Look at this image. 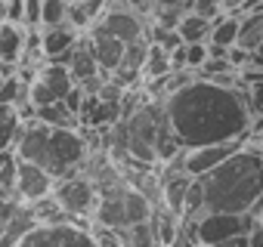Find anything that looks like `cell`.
Listing matches in <instances>:
<instances>
[{
    "label": "cell",
    "mask_w": 263,
    "mask_h": 247,
    "mask_svg": "<svg viewBox=\"0 0 263 247\" xmlns=\"http://www.w3.org/2000/svg\"><path fill=\"white\" fill-rule=\"evenodd\" d=\"M127 247H161L158 241V229H155V219H146V222H137V225H130L124 232H118Z\"/></svg>",
    "instance_id": "20"
},
{
    "label": "cell",
    "mask_w": 263,
    "mask_h": 247,
    "mask_svg": "<svg viewBox=\"0 0 263 247\" xmlns=\"http://www.w3.org/2000/svg\"><path fill=\"white\" fill-rule=\"evenodd\" d=\"M257 225L254 213H204L195 222L198 244H220L235 235H251Z\"/></svg>",
    "instance_id": "8"
},
{
    "label": "cell",
    "mask_w": 263,
    "mask_h": 247,
    "mask_svg": "<svg viewBox=\"0 0 263 247\" xmlns=\"http://www.w3.org/2000/svg\"><path fill=\"white\" fill-rule=\"evenodd\" d=\"M149 47H152V40H149V37L127 44L124 59H121V65L115 68V74H111V80H115L118 87H124V90L140 87L143 71H146V59H149Z\"/></svg>",
    "instance_id": "12"
},
{
    "label": "cell",
    "mask_w": 263,
    "mask_h": 247,
    "mask_svg": "<svg viewBox=\"0 0 263 247\" xmlns=\"http://www.w3.org/2000/svg\"><path fill=\"white\" fill-rule=\"evenodd\" d=\"M37 120L53 123V127H74L81 117H78L65 102H53V105H41V108H37Z\"/></svg>",
    "instance_id": "23"
},
{
    "label": "cell",
    "mask_w": 263,
    "mask_h": 247,
    "mask_svg": "<svg viewBox=\"0 0 263 247\" xmlns=\"http://www.w3.org/2000/svg\"><path fill=\"white\" fill-rule=\"evenodd\" d=\"M59 207L71 216V219H93L96 210H99V186L90 179V176H65V179H56V189H53Z\"/></svg>",
    "instance_id": "5"
},
{
    "label": "cell",
    "mask_w": 263,
    "mask_h": 247,
    "mask_svg": "<svg viewBox=\"0 0 263 247\" xmlns=\"http://www.w3.org/2000/svg\"><path fill=\"white\" fill-rule=\"evenodd\" d=\"M16 164L0 167V201H7V198H16L19 201V192H16Z\"/></svg>",
    "instance_id": "26"
},
{
    "label": "cell",
    "mask_w": 263,
    "mask_h": 247,
    "mask_svg": "<svg viewBox=\"0 0 263 247\" xmlns=\"http://www.w3.org/2000/svg\"><path fill=\"white\" fill-rule=\"evenodd\" d=\"M260 44H263V10L241 16V31H238V47L241 50L254 53Z\"/></svg>",
    "instance_id": "21"
},
{
    "label": "cell",
    "mask_w": 263,
    "mask_h": 247,
    "mask_svg": "<svg viewBox=\"0 0 263 247\" xmlns=\"http://www.w3.org/2000/svg\"><path fill=\"white\" fill-rule=\"evenodd\" d=\"M192 13H201L208 19H217L223 13V0H192Z\"/></svg>",
    "instance_id": "30"
},
{
    "label": "cell",
    "mask_w": 263,
    "mask_h": 247,
    "mask_svg": "<svg viewBox=\"0 0 263 247\" xmlns=\"http://www.w3.org/2000/svg\"><path fill=\"white\" fill-rule=\"evenodd\" d=\"M251 65H257V68H263V44L251 53Z\"/></svg>",
    "instance_id": "34"
},
{
    "label": "cell",
    "mask_w": 263,
    "mask_h": 247,
    "mask_svg": "<svg viewBox=\"0 0 263 247\" xmlns=\"http://www.w3.org/2000/svg\"><path fill=\"white\" fill-rule=\"evenodd\" d=\"M186 62H189V68L198 71L208 62V44H186Z\"/></svg>",
    "instance_id": "28"
},
{
    "label": "cell",
    "mask_w": 263,
    "mask_h": 247,
    "mask_svg": "<svg viewBox=\"0 0 263 247\" xmlns=\"http://www.w3.org/2000/svg\"><path fill=\"white\" fill-rule=\"evenodd\" d=\"M238 31H241V16L238 13H220L214 19V28H211V37L208 44H217V47H238Z\"/></svg>",
    "instance_id": "18"
},
{
    "label": "cell",
    "mask_w": 263,
    "mask_h": 247,
    "mask_svg": "<svg viewBox=\"0 0 263 247\" xmlns=\"http://www.w3.org/2000/svg\"><path fill=\"white\" fill-rule=\"evenodd\" d=\"M93 235H96V244H99V247H127V241H124L115 229L96 225V229H93Z\"/></svg>",
    "instance_id": "27"
},
{
    "label": "cell",
    "mask_w": 263,
    "mask_h": 247,
    "mask_svg": "<svg viewBox=\"0 0 263 247\" xmlns=\"http://www.w3.org/2000/svg\"><path fill=\"white\" fill-rule=\"evenodd\" d=\"M108 10V0H71L68 7V25L78 31H90Z\"/></svg>",
    "instance_id": "17"
},
{
    "label": "cell",
    "mask_w": 263,
    "mask_h": 247,
    "mask_svg": "<svg viewBox=\"0 0 263 247\" xmlns=\"http://www.w3.org/2000/svg\"><path fill=\"white\" fill-rule=\"evenodd\" d=\"M28 44V28L19 22H0V62L22 65Z\"/></svg>",
    "instance_id": "16"
},
{
    "label": "cell",
    "mask_w": 263,
    "mask_h": 247,
    "mask_svg": "<svg viewBox=\"0 0 263 247\" xmlns=\"http://www.w3.org/2000/svg\"><path fill=\"white\" fill-rule=\"evenodd\" d=\"M204 213H254L263 198V146H245L217 170L198 176Z\"/></svg>",
    "instance_id": "2"
},
{
    "label": "cell",
    "mask_w": 263,
    "mask_h": 247,
    "mask_svg": "<svg viewBox=\"0 0 263 247\" xmlns=\"http://www.w3.org/2000/svg\"><path fill=\"white\" fill-rule=\"evenodd\" d=\"M87 40H90V47H93V56H96L99 68L111 77V74H115V68H118V65H121V59H124L127 44H124V40H118V37H111L108 31H99V28H90V31H87Z\"/></svg>",
    "instance_id": "14"
},
{
    "label": "cell",
    "mask_w": 263,
    "mask_h": 247,
    "mask_svg": "<svg viewBox=\"0 0 263 247\" xmlns=\"http://www.w3.org/2000/svg\"><path fill=\"white\" fill-rule=\"evenodd\" d=\"M13 149H16V155L22 161L41 164L56 179L74 176L90 158L84 133H78L74 127H53V123H44L37 117L34 120H22Z\"/></svg>",
    "instance_id": "3"
},
{
    "label": "cell",
    "mask_w": 263,
    "mask_h": 247,
    "mask_svg": "<svg viewBox=\"0 0 263 247\" xmlns=\"http://www.w3.org/2000/svg\"><path fill=\"white\" fill-rule=\"evenodd\" d=\"M41 37H44V56H47V62H62V65L68 62L71 50L81 44V31L71 28L68 22L56 25V28H44Z\"/></svg>",
    "instance_id": "13"
},
{
    "label": "cell",
    "mask_w": 263,
    "mask_h": 247,
    "mask_svg": "<svg viewBox=\"0 0 263 247\" xmlns=\"http://www.w3.org/2000/svg\"><path fill=\"white\" fill-rule=\"evenodd\" d=\"M248 139H229V142H217V146H201V149H186L183 155V170L189 176H204L211 170H217L223 161H229L238 149H245Z\"/></svg>",
    "instance_id": "9"
},
{
    "label": "cell",
    "mask_w": 263,
    "mask_h": 247,
    "mask_svg": "<svg viewBox=\"0 0 263 247\" xmlns=\"http://www.w3.org/2000/svg\"><path fill=\"white\" fill-rule=\"evenodd\" d=\"M167 120L183 149L217 146L229 139H248L254 111L245 90L220 87L208 77H195L189 87L164 99Z\"/></svg>",
    "instance_id": "1"
},
{
    "label": "cell",
    "mask_w": 263,
    "mask_h": 247,
    "mask_svg": "<svg viewBox=\"0 0 263 247\" xmlns=\"http://www.w3.org/2000/svg\"><path fill=\"white\" fill-rule=\"evenodd\" d=\"M19 247H99V244H96L93 229H84L68 219V222H56V225L41 222L19 241Z\"/></svg>",
    "instance_id": "6"
},
{
    "label": "cell",
    "mask_w": 263,
    "mask_h": 247,
    "mask_svg": "<svg viewBox=\"0 0 263 247\" xmlns=\"http://www.w3.org/2000/svg\"><path fill=\"white\" fill-rule=\"evenodd\" d=\"M248 238H251V247H263V225L257 222V225H254V232H251Z\"/></svg>",
    "instance_id": "32"
},
{
    "label": "cell",
    "mask_w": 263,
    "mask_h": 247,
    "mask_svg": "<svg viewBox=\"0 0 263 247\" xmlns=\"http://www.w3.org/2000/svg\"><path fill=\"white\" fill-rule=\"evenodd\" d=\"M174 71V62H171V53L158 44L149 47V59H146V71H143V80H158V77H167Z\"/></svg>",
    "instance_id": "22"
},
{
    "label": "cell",
    "mask_w": 263,
    "mask_h": 247,
    "mask_svg": "<svg viewBox=\"0 0 263 247\" xmlns=\"http://www.w3.org/2000/svg\"><path fill=\"white\" fill-rule=\"evenodd\" d=\"M68 7L71 0H44V13H41V25L44 28H56L68 22Z\"/></svg>",
    "instance_id": "25"
},
{
    "label": "cell",
    "mask_w": 263,
    "mask_h": 247,
    "mask_svg": "<svg viewBox=\"0 0 263 247\" xmlns=\"http://www.w3.org/2000/svg\"><path fill=\"white\" fill-rule=\"evenodd\" d=\"M68 71H71V77H74V84L78 87H84V84H90V80H96V77H102L105 71L99 68V62H96V56H93V47H90V40L84 37L74 50H71V56H68Z\"/></svg>",
    "instance_id": "15"
},
{
    "label": "cell",
    "mask_w": 263,
    "mask_h": 247,
    "mask_svg": "<svg viewBox=\"0 0 263 247\" xmlns=\"http://www.w3.org/2000/svg\"><path fill=\"white\" fill-rule=\"evenodd\" d=\"M93 28L108 31L111 37H118V40H124V44L143 40V37H146V31H149L146 19H143L137 10H130V7H108V10H105V16H102Z\"/></svg>",
    "instance_id": "10"
},
{
    "label": "cell",
    "mask_w": 263,
    "mask_h": 247,
    "mask_svg": "<svg viewBox=\"0 0 263 247\" xmlns=\"http://www.w3.org/2000/svg\"><path fill=\"white\" fill-rule=\"evenodd\" d=\"M99 210L93 216L96 225H105V229H115V232H124L137 222H146L152 219L155 213V204L146 192H140L137 186H130L127 179L111 186V189H102L99 192Z\"/></svg>",
    "instance_id": "4"
},
{
    "label": "cell",
    "mask_w": 263,
    "mask_h": 247,
    "mask_svg": "<svg viewBox=\"0 0 263 247\" xmlns=\"http://www.w3.org/2000/svg\"><path fill=\"white\" fill-rule=\"evenodd\" d=\"M53 189H56V176L50 170L19 158V164H16V192H19L22 204H34L41 198H50Z\"/></svg>",
    "instance_id": "11"
},
{
    "label": "cell",
    "mask_w": 263,
    "mask_h": 247,
    "mask_svg": "<svg viewBox=\"0 0 263 247\" xmlns=\"http://www.w3.org/2000/svg\"><path fill=\"white\" fill-rule=\"evenodd\" d=\"M22 210V201H16V198H7V201H0V229H4L16 213Z\"/></svg>",
    "instance_id": "31"
},
{
    "label": "cell",
    "mask_w": 263,
    "mask_h": 247,
    "mask_svg": "<svg viewBox=\"0 0 263 247\" xmlns=\"http://www.w3.org/2000/svg\"><path fill=\"white\" fill-rule=\"evenodd\" d=\"M19 127H22V117L16 105H0V149H13Z\"/></svg>",
    "instance_id": "24"
},
{
    "label": "cell",
    "mask_w": 263,
    "mask_h": 247,
    "mask_svg": "<svg viewBox=\"0 0 263 247\" xmlns=\"http://www.w3.org/2000/svg\"><path fill=\"white\" fill-rule=\"evenodd\" d=\"M41 13H44V0H25V28H37L41 25Z\"/></svg>",
    "instance_id": "29"
},
{
    "label": "cell",
    "mask_w": 263,
    "mask_h": 247,
    "mask_svg": "<svg viewBox=\"0 0 263 247\" xmlns=\"http://www.w3.org/2000/svg\"><path fill=\"white\" fill-rule=\"evenodd\" d=\"M245 0H223V13H238Z\"/></svg>",
    "instance_id": "33"
},
{
    "label": "cell",
    "mask_w": 263,
    "mask_h": 247,
    "mask_svg": "<svg viewBox=\"0 0 263 247\" xmlns=\"http://www.w3.org/2000/svg\"><path fill=\"white\" fill-rule=\"evenodd\" d=\"M211 28H214V19L201 16V13H192V10H189V13L180 19V25H177L183 44H208Z\"/></svg>",
    "instance_id": "19"
},
{
    "label": "cell",
    "mask_w": 263,
    "mask_h": 247,
    "mask_svg": "<svg viewBox=\"0 0 263 247\" xmlns=\"http://www.w3.org/2000/svg\"><path fill=\"white\" fill-rule=\"evenodd\" d=\"M4 80H7V77H4V74H0V87H4Z\"/></svg>",
    "instance_id": "36"
},
{
    "label": "cell",
    "mask_w": 263,
    "mask_h": 247,
    "mask_svg": "<svg viewBox=\"0 0 263 247\" xmlns=\"http://www.w3.org/2000/svg\"><path fill=\"white\" fill-rule=\"evenodd\" d=\"M74 87L78 84H74L68 65H62V62H44L41 71H37V80L28 87V99L37 108L41 105H53V102H62Z\"/></svg>",
    "instance_id": "7"
},
{
    "label": "cell",
    "mask_w": 263,
    "mask_h": 247,
    "mask_svg": "<svg viewBox=\"0 0 263 247\" xmlns=\"http://www.w3.org/2000/svg\"><path fill=\"white\" fill-rule=\"evenodd\" d=\"M254 216H257V222H260V225H263V198H260V201H257V207H254Z\"/></svg>",
    "instance_id": "35"
}]
</instances>
